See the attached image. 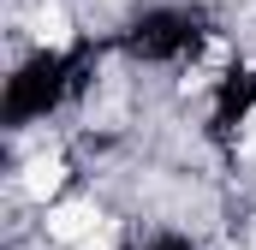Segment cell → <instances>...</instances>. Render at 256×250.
Segmentation results:
<instances>
[{"instance_id": "1", "label": "cell", "mask_w": 256, "mask_h": 250, "mask_svg": "<svg viewBox=\"0 0 256 250\" xmlns=\"http://www.w3.org/2000/svg\"><path fill=\"white\" fill-rule=\"evenodd\" d=\"M96 226H102L96 202H60V208H48V238H60V244H84Z\"/></svg>"}, {"instance_id": "2", "label": "cell", "mask_w": 256, "mask_h": 250, "mask_svg": "<svg viewBox=\"0 0 256 250\" xmlns=\"http://www.w3.org/2000/svg\"><path fill=\"white\" fill-rule=\"evenodd\" d=\"M60 185H66V161H60V155H36V161L24 167V190H30V196H42V202H48Z\"/></svg>"}, {"instance_id": "3", "label": "cell", "mask_w": 256, "mask_h": 250, "mask_svg": "<svg viewBox=\"0 0 256 250\" xmlns=\"http://www.w3.org/2000/svg\"><path fill=\"white\" fill-rule=\"evenodd\" d=\"M36 42H48V48H66L72 42V12H66L60 0H48L36 12Z\"/></svg>"}, {"instance_id": "4", "label": "cell", "mask_w": 256, "mask_h": 250, "mask_svg": "<svg viewBox=\"0 0 256 250\" xmlns=\"http://www.w3.org/2000/svg\"><path fill=\"white\" fill-rule=\"evenodd\" d=\"M78 250H114V238H108V232L96 226V232H90V238H84V244H78Z\"/></svg>"}, {"instance_id": "5", "label": "cell", "mask_w": 256, "mask_h": 250, "mask_svg": "<svg viewBox=\"0 0 256 250\" xmlns=\"http://www.w3.org/2000/svg\"><path fill=\"white\" fill-rule=\"evenodd\" d=\"M244 155L256 161V114H250V125H244Z\"/></svg>"}]
</instances>
